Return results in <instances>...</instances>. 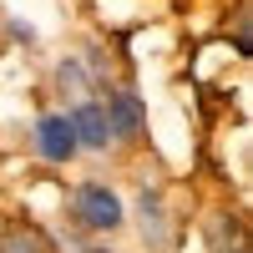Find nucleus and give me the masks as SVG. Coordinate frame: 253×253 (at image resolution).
<instances>
[{
    "label": "nucleus",
    "instance_id": "nucleus-1",
    "mask_svg": "<svg viewBox=\"0 0 253 253\" xmlns=\"http://www.w3.org/2000/svg\"><path fill=\"white\" fill-rule=\"evenodd\" d=\"M66 208H71V223L81 228V233L107 238V233H122V228H126V203H122V193L107 187V182H96V177L76 182L71 198H66Z\"/></svg>",
    "mask_w": 253,
    "mask_h": 253
},
{
    "label": "nucleus",
    "instance_id": "nucleus-2",
    "mask_svg": "<svg viewBox=\"0 0 253 253\" xmlns=\"http://www.w3.org/2000/svg\"><path fill=\"white\" fill-rule=\"evenodd\" d=\"M101 112H107L112 142H147V96L137 86H107L101 96Z\"/></svg>",
    "mask_w": 253,
    "mask_h": 253
},
{
    "label": "nucleus",
    "instance_id": "nucleus-3",
    "mask_svg": "<svg viewBox=\"0 0 253 253\" xmlns=\"http://www.w3.org/2000/svg\"><path fill=\"white\" fill-rule=\"evenodd\" d=\"M31 147H36V157L51 162V167H66V162L81 157V147H76V132H71V117H66V112H41L36 126H31Z\"/></svg>",
    "mask_w": 253,
    "mask_h": 253
},
{
    "label": "nucleus",
    "instance_id": "nucleus-4",
    "mask_svg": "<svg viewBox=\"0 0 253 253\" xmlns=\"http://www.w3.org/2000/svg\"><path fill=\"white\" fill-rule=\"evenodd\" d=\"M66 117H71V132H76L81 152H107V147H112V126H107V112H101V96L71 101Z\"/></svg>",
    "mask_w": 253,
    "mask_h": 253
},
{
    "label": "nucleus",
    "instance_id": "nucleus-5",
    "mask_svg": "<svg viewBox=\"0 0 253 253\" xmlns=\"http://www.w3.org/2000/svg\"><path fill=\"white\" fill-rule=\"evenodd\" d=\"M137 228H142V238H147L152 253H167V248H172V218H167L162 187H147V182H142V193H137Z\"/></svg>",
    "mask_w": 253,
    "mask_h": 253
},
{
    "label": "nucleus",
    "instance_id": "nucleus-6",
    "mask_svg": "<svg viewBox=\"0 0 253 253\" xmlns=\"http://www.w3.org/2000/svg\"><path fill=\"white\" fill-rule=\"evenodd\" d=\"M0 253H56V248L36 223H5L0 228Z\"/></svg>",
    "mask_w": 253,
    "mask_h": 253
},
{
    "label": "nucleus",
    "instance_id": "nucleus-7",
    "mask_svg": "<svg viewBox=\"0 0 253 253\" xmlns=\"http://www.w3.org/2000/svg\"><path fill=\"white\" fill-rule=\"evenodd\" d=\"M76 253H117V248H107V243H86V248H76Z\"/></svg>",
    "mask_w": 253,
    "mask_h": 253
},
{
    "label": "nucleus",
    "instance_id": "nucleus-8",
    "mask_svg": "<svg viewBox=\"0 0 253 253\" xmlns=\"http://www.w3.org/2000/svg\"><path fill=\"white\" fill-rule=\"evenodd\" d=\"M228 253H248V248H243V243H238V248H228Z\"/></svg>",
    "mask_w": 253,
    "mask_h": 253
}]
</instances>
